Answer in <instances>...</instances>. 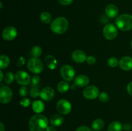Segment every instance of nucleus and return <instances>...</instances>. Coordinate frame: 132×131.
I'll list each match as a JSON object with an SVG mask.
<instances>
[{
	"label": "nucleus",
	"mask_w": 132,
	"mask_h": 131,
	"mask_svg": "<svg viewBox=\"0 0 132 131\" xmlns=\"http://www.w3.org/2000/svg\"><path fill=\"white\" fill-rule=\"evenodd\" d=\"M48 121L44 115L36 114L30 118L29 121L30 131H44L48 127Z\"/></svg>",
	"instance_id": "1"
},
{
	"label": "nucleus",
	"mask_w": 132,
	"mask_h": 131,
	"mask_svg": "<svg viewBox=\"0 0 132 131\" xmlns=\"http://www.w3.org/2000/svg\"><path fill=\"white\" fill-rule=\"evenodd\" d=\"M68 28V21L65 17H59L52 21L50 24V29L57 34L65 33Z\"/></svg>",
	"instance_id": "2"
},
{
	"label": "nucleus",
	"mask_w": 132,
	"mask_h": 131,
	"mask_svg": "<svg viewBox=\"0 0 132 131\" xmlns=\"http://www.w3.org/2000/svg\"><path fill=\"white\" fill-rule=\"evenodd\" d=\"M117 28L122 31H129L132 28V15L128 14L120 15L116 18Z\"/></svg>",
	"instance_id": "3"
},
{
	"label": "nucleus",
	"mask_w": 132,
	"mask_h": 131,
	"mask_svg": "<svg viewBox=\"0 0 132 131\" xmlns=\"http://www.w3.org/2000/svg\"><path fill=\"white\" fill-rule=\"evenodd\" d=\"M27 67L32 73L36 74L41 73L44 68L43 64L41 60L36 57H33L29 59L27 63Z\"/></svg>",
	"instance_id": "4"
},
{
	"label": "nucleus",
	"mask_w": 132,
	"mask_h": 131,
	"mask_svg": "<svg viewBox=\"0 0 132 131\" xmlns=\"http://www.w3.org/2000/svg\"><path fill=\"white\" fill-rule=\"evenodd\" d=\"M60 73L62 78L66 81L72 80L76 74L74 69L68 64H66L61 67Z\"/></svg>",
	"instance_id": "5"
},
{
	"label": "nucleus",
	"mask_w": 132,
	"mask_h": 131,
	"mask_svg": "<svg viewBox=\"0 0 132 131\" xmlns=\"http://www.w3.org/2000/svg\"><path fill=\"white\" fill-rule=\"evenodd\" d=\"M118 34L117 28L113 24H108L103 28V35L108 40H113Z\"/></svg>",
	"instance_id": "6"
},
{
	"label": "nucleus",
	"mask_w": 132,
	"mask_h": 131,
	"mask_svg": "<svg viewBox=\"0 0 132 131\" xmlns=\"http://www.w3.org/2000/svg\"><path fill=\"white\" fill-rule=\"evenodd\" d=\"M56 109L60 114L66 115L69 114L72 110V105L68 100L62 99L57 103Z\"/></svg>",
	"instance_id": "7"
},
{
	"label": "nucleus",
	"mask_w": 132,
	"mask_h": 131,
	"mask_svg": "<svg viewBox=\"0 0 132 131\" xmlns=\"http://www.w3.org/2000/svg\"><path fill=\"white\" fill-rule=\"evenodd\" d=\"M15 79L18 83L22 86H27L31 82L30 76L25 71H19L15 74Z\"/></svg>",
	"instance_id": "8"
},
{
	"label": "nucleus",
	"mask_w": 132,
	"mask_h": 131,
	"mask_svg": "<svg viewBox=\"0 0 132 131\" xmlns=\"http://www.w3.org/2000/svg\"><path fill=\"white\" fill-rule=\"evenodd\" d=\"M12 98L11 89L8 86H1L0 89V101L2 104H7Z\"/></svg>",
	"instance_id": "9"
},
{
	"label": "nucleus",
	"mask_w": 132,
	"mask_h": 131,
	"mask_svg": "<svg viewBox=\"0 0 132 131\" xmlns=\"http://www.w3.org/2000/svg\"><path fill=\"white\" fill-rule=\"evenodd\" d=\"M99 95V89L95 86H90L86 87L83 91V96L88 100L96 98Z\"/></svg>",
	"instance_id": "10"
},
{
	"label": "nucleus",
	"mask_w": 132,
	"mask_h": 131,
	"mask_svg": "<svg viewBox=\"0 0 132 131\" xmlns=\"http://www.w3.org/2000/svg\"><path fill=\"white\" fill-rule=\"evenodd\" d=\"M18 35L17 30L13 26H8L3 30L2 32L3 38L8 41L14 40Z\"/></svg>",
	"instance_id": "11"
},
{
	"label": "nucleus",
	"mask_w": 132,
	"mask_h": 131,
	"mask_svg": "<svg viewBox=\"0 0 132 131\" xmlns=\"http://www.w3.org/2000/svg\"><path fill=\"white\" fill-rule=\"evenodd\" d=\"M55 92L53 88L50 87H45L40 92V97L45 101H50L54 98Z\"/></svg>",
	"instance_id": "12"
},
{
	"label": "nucleus",
	"mask_w": 132,
	"mask_h": 131,
	"mask_svg": "<svg viewBox=\"0 0 132 131\" xmlns=\"http://www.w3.org/2000/svg\"><path fill=\"white\" fill-rule=\"evenodd\" d=\"M72 58L73 61L77 63H82L86 61V59H87L86 53L81 50H75L72 53Z\"/></svg>",
	"instance_id": "13"
},
{
	"label": "nucleus",
	"mask_w": 132,
	"mask_h": 131,
	"mask_svg": "<svg viewBox=\"0 0 132 131\" xmlns=\"http://www.w3.org/2000/svg\"><path fill=\"white\" fill-rule=\"evenodd\" d=\"M119 66L124 71H130L132 69V58L130 57H124L119 60Z\"/></svg>",
	"instance_id": "14"
},
{
	"label": "nucleus",
	"mask_w": 132,
	"mask_h": 131,
	"mask_svg": "<svg viewBox=\"0 0 132 131\" xmlns=\"http://www.w3.org/2000/svg\"><path fill=\"white\" fill-rule=\"evenodd\" d=\"M90 79L85 74H80L77 76L74 79V86L79 87H84L88 86Z\"/></svg>",
	"instance_id": "15"
},
{
	"label": "nucleus",
	"mask_w": 132,
	"mask_h": 131,
	"mask_svg": "<svg viewBox=\"0 0 132 131\" xmlns=\"http://www.w3.org/2000/svg\"><path fill=\"white\" fill-rule=\"evenodd\" d=\"M106 15L109 18H114L117 16L119 13V9L116 5H109L106 6L105 10Z\"/></svg>",
	"instance_id": "16"
},
{
	"label": "nucleus",
	"mask_w": 132,
	"mask_h": 131,
	"mask_svg": "<svg viewBox=\"0 0 132 131\" xmlns=\"http://www.w3.org/2000/svg\"><path fill=\"white\" fill-rule=\"evenodd\" d=\"M64 121V118L61 115L58 114H55L52 115L50 118V122L51 125L54 127H59L63 124Z\"/></svg>",
	"instance_id": "17"
},
{
	"label": "nucleus",
	"mask_w": 132,
	"mask_h": 131,
	"mask_svg": "<svg viewBox=\"0 0 132 131\" xmlns=\"http://www.w3.org/2000/svg\"><path fill=\"white\" fill-rule=\"evenodd\" d=\"M45 61L46 64L47 65L48 68H50V69H55L57 65V61L56 59L52 55H49L45 57Z\"/></svg>",
	"instance_id": "18"
},
{
	"label": "nucleus",
	"mask_w": 132,
	"mask_h": 131,
	"mask_svg": "<svg viewBox=\"0 0 132 131\" xmlns=\"http://www.w3.org/2000/svg\"><path fill=\"white\" fill-rule=\"evenodd\" d=\"M32 106L34 111L37 114L42 113L45 109V105H44L43 102L40 100H36V101H34L32 104Z\"/></svg>",
	"instance_id": "19"
},
{
	"label": "nucleus",
	"mask_w": 132,
	"mask_h": 131,
	"mask_svg": "<svg viewBox=\"0 0 132 131\" xmlns=\"http://www.w3.org/2000/svg\"><path fill=\"white\" fill-rule=\"evenodd\" d=\"M104 127V122L101 119H96L93 121L92 127L95 131H99L103 129Z\"/></svg>",
	"instance_id": "20"
},
{
	"label": "nucleus",
	"mask_w": 132,
	"mask_h": 131,
	"mask_svg": "<svg viewBox=\"0 0 132 131\" xmlns=\"http://www.w3.org/2000/svg\"><path fill=\"white\" fill-rule=\"evenodd\" d=\"M122 129V124L118 121L112 122L108 127V131H121Z\"/></svg>",
	"instance_id": "21"
},
{
	"label": "nucleus",
	"mask_w": 132,
	"mask_h": 131,
	"mask_svg": "<svg viewBox=\"0 0 132 131\" xmlns=\"http://www.w3.org/2000/svg\"><path fill=\"white\" fill-rule=\"evenodd\" d=\"M70 88V84L67 81H61L57 85V90L60 92H66Z\"/></svg>",
	"instance_id": "22"
},
{
	"label": "nucleus",
	"mask_w": 132,
	"mask_h": 131,
	"mask_svg": "<svg viewBox=\"0 0 132 131\" xmlns=\"http://www.w3.org/2000/svg\"><path fill=\"white\" fill-rule=\"evenodd\" d=\"M0 68L1 69H5L9 66L10 64V59L6 55H2L0 57Z\"/></svg>",
	"instance_id": "23"
},
{
	"label": "nucleus",
	"mask_w": 132,
	"mask_h": 131,
	"mask_svg": "<svg viewBox=\"0 0 132 131\" xmlns=\"http://www.w3.org/2000/svg\"><path fill=\"white\" fill-rule=\"evenodd\" d=\"M40 20L45 24H49L51 22L52 16L50 13L47 12H43L40 15Z\"/></svg>",
	"instance_id": "24"
},
{
	"label": "nucleus",
	"mask_w": 132,
	"mask_h": 131,
	"mask_svg": "<svg viewBox=\"0 0 132 131\" xmlns=\"http://www.w3.org/2000/svg\"><path fill=\"white\" fill-rule=\"evenodd\" d=\"M31 53H32V56L34 57L38 58L42 54V49L41 47L38 46H35L32 48V50H31Z\"/></svg>",
	"instance_id": "25"
},
{
	"label": "nucleus",
	"mask_w": 132,
	"mask_h": 131,
	"mask_svg": "<svg viewBox=\"0 0 132 131\" xmlns=\"http://www.w3.org/2000/svg\"><path fill=\"white\" fill-rule=\"evenodd\" d=\"M14 78H15V75H14L12 73L9 72L5 74V77H4V81L6 84H10V83H12Z\"/></svg>",
	"instance_id": "26"
},
{
	"label": "nucleus",
	"mask_w": 132,
	"mask_h": 131,
	"mask_svg": "<svg viewBox=\"0 0 132 131\" xmlns=\"http://www.w3.org/2000/svg\"><path fill=\"white\" fill-rule=\"evenodd\" d=\"M108 64L112 68H116L119 64V61L116 57H111L108 60Z\"/></svg>",
	"instance_id": "27"
},
{
	"label": "nucleus",
	"mask_w": 132,
	"mask_h": 131,
	"mask_svg": "<svg viewBox=\"0 0 132 131\" xmlns=\"http://www.w3.org/2000/svg\"><path fill=\"white\" fill-rule=\"evenodd\" d=\"M40 82V77L37 75H34L31 78V83L30 87H36V86L38 85V83Z\"/></svg>",
	"instance_id": "28"
},
{
	"label": "nucleus",
	"mask_w": 132,
	"mask_h": 131,
	"mask_svg": "<svg viewBox=\"0 0 132 131\" xmlns=\"http://www.w3.org/2000/svg\"><path fill=\"white\" fill-rule=\"evenodd\" d=\"M40 92L39 90L36 87H32L31 90L30 91V95L32 98H37L39 96H40Z\"/></svg>",
	"instance_id": "29"
},
{
	"label": "nucleus",
	"mask_w": 132,
	"mask_h": 131,
	"mask_svg": "<svg viewBox=\"0 0 132 131\" xmlns=\"http://www.w3.org/2000/svg\"><path fill=\"white\" fill-rule=\"evenodd\" d=\"M99 99L102 102H107L109 100V95L105 92H103L99 95Z\"/></svg>",
	"instance_id": "30"
},
{
	"label": "nucleus",
	"mask_w": 132,
	"mask_h": 131,
	"mask_svg": "<svg viewBox=\"0 0 132 131\" xmlns=\"http://www.w3.org/2000/svg\"><path fill=\"white\" fill-rule=\"evenodd\" d=\"M19 94L22 97H25L28 94V89L26 86H23L21 87H20L19 90Z\"/></svg>",
	"instance_id": "31"
},
{
	"label": "nucleus",
	"mask_w": 132,
	"mask_h": 131,
	"mask_svg": "<svg viewBox=\"0 0 132 131\" xmlns=\"http://www.w3.org/2000/svg\"><path fill=\"white\" fill-rule=\"evenodd\" d=\"M20 105L24 107H27L30 105V101L27 98H24L20 101Z\"/></svg>",
	"instance_id": "32"
},
{
	"label": "nucleus",
	"mask_w": 132,
	"mask_h": 131,
	"mask_svg": "<svg viewBox=\"0 0 132 131\" xmlns=\"http://www.w3.org/2000/svg\"><path fill=\"white\" fill-rule=\"evenodd\" d=\"M86 62H87L88 64H90V65H93V64H95V62H96V59H95V57L93 56V55H90V56H88L87 57Z\"/></svg>",
	"instance_id": "33"
},
{
	"label": "nucleus",
	"mask_w": 132,
	"mask_h": 131,
	"mask_svg": "<svg viewBox=\"0 0 132 131\" xmlns=\"http://www.w3.org/2000/svg\"><path fill=\"white\" fill-rule=\"evenodd\" d=\"M73 1V0H58L59 3L62 5H64V6L70 5V4L72 3Z\"/></svg>",
	"instance_id": "34"
},
{
	"label": "nucleus",
	"mask_w": 132,
	"mask_h": 131,
	"mask_svg": "<svg viewBox=\"0 0 132 131\" xmlns=\"http://www.w3.org/2000/svg\"><path fill=\"white\" fill-rule=\"evenodd\" d=\"M131 125L129 123H125L122 125V128L126 131H130L131 129Z\"/></svg>",
	"instance_id": "35"
},
{
	"label": "nucleus",
	"mask_w": 132,
	"mask_h": 131,
	"mask_svg": "<svg viewBox=\"0 0 132 131\" xmlns=\"http://www.w3.org/2000/svg\"><path fill=\"white\" fill-rule=\"evenodd\" d=\"M76 131H92V130L86 126H81L77 128Z\"/></svg>",
	"instance_id": "36"
},
{
	"label": "nucleus",
	"mask_w": 132,
	"mask_h": 131,
	"mask_svg": "<svg viewBox=\"0 0 132 131\" xmlns=\"http://www.w3.org/2000/svg\"><path fill=\"white\" fill-rule=\"evenodd\" d=\"M24 62H25V60H24V59L23 57H21L19 58V60H18V62H17V65H18V66H22L24 65Z\"/></svg>",
	"instance_id": "37"
},
{
	"label": "nucleus",
	"mask_w": 132,
	"mask_h": 131,
	"mask_svg": "<svg viewBox=\"0 0 132 131\" xmlns=\"http://www.w3.org/2000/svg\"><path fill=\"white\" fill-rule=\"evenodd\" d=\"M126 89H127L128 93L130 95H131V96H132V82H130V83H129L128 84Z\"/></svg>",
	"instance_id": "38"
},
{
	"label": "nucleus",
	"mask_w": 132,
	"mask_h": 131,
	"mask_svg": "<svg viewBox=\"0 0 132 131\" xmlns=\"http://www.w3.org/2000/svg\"><path fill=\"white\" fill-rule=\"evenodd\" d=\"M46 131H57L56 128L54 127V126H48L46 129Z\"/></svg>",
	"instance_id": "39"
},
{
	"label": "nucleus",
	"mask_w": 132,
	"mask_h": 131,
	"mask_svg": "<svg viewBox=\"0 0 132 131\" xmlns=\"http://www.w3.org/2000/svg\"><path fill=\"white\" fill-rule=\"evenodd\" d=\"M0 128H1V131H5V127H4V125L2 122L0 123Z\"/></svg>",
	"instance_id": "40"
},
{
	"label": "nucleus",
	"mask_w": 132,
	"mask_h": 131,
	"mask_svg": "<svg viewBox=\"0 0 132 131\" xmlns=\"http://www.w3.org/2000/svg\"><path fill=\"white\" fill-rule=\"evenodd\" d=\"M3 78H4V77H3V71H1V79H0L1 82H2Z\"/></svg>",
	"instance_id": "41"
},
{
	"label": "nucleus",
	"mask_w": 132,
	"mask_h": 131,
	"mask_svg": "<svg viewBox=\"0 0 132 131\" xmlns=\"http://www.w3.org/2000/svg\"><path fill=\"white\" fill-rule=\"evenodd\" d=\"M2 7H3V3L2 2H1V7H0V8H2Z\"/></svg>",
	"instance_id": "42"
},
{
	"label": "nucleus",
	"mask_w": 132,
	"mask_h": 131,
	"mask_svg": "<svg viewBox=\"0 0 132 131\" xmlns=\"http://www.w3.org/2000/svg\"><path fill=\"white\" fill-rule=\"evenodd\" d=\"M131 48H132V40H131Z\"/></svg>",
	"instance_id": "43"
}]
</instances>
